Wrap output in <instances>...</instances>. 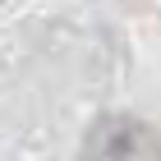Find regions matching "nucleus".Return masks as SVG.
Wrapping results in <instances>:
<instances>
[{
	"mask_svg": "<svg viewBox=\"0 0 161 161\" xmlns=\"http://www.w3.org/2000/svg\"><path fill=\"white\" fill-rule=\"evenodd\" d=\"M83 161H161V134L134 115H101L83 138Z\"/></svg>",
	"mask_w": 161,
	"mask_h": 161,
	"instance_id": "nucleus-1",
	"label": "nucleus"
}]
</instances>
